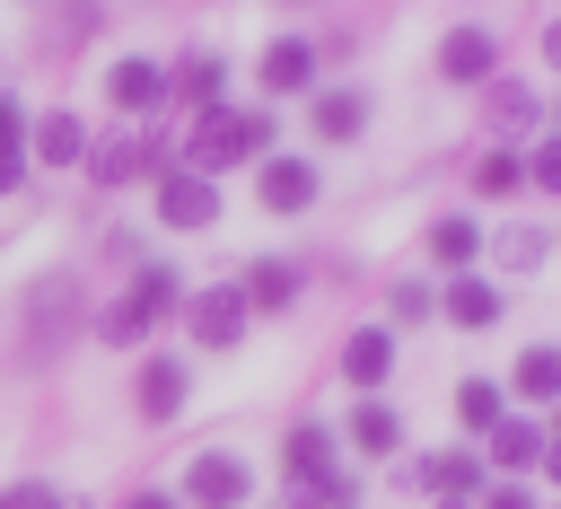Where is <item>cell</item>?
Instances as JSON below:
<instances>
[{
    "label": "cell",
    "instance_id": "6da1fadb",
    "mask_svg": "<svg viewBox=\"0 0 561 509\" xmlns=\"http://www.w3.org/2000/svg\"><path fill=\"white\" fill-rule=\"evenodd\" d=\"M263 149H272V114H228V105H202V123H193V158H202V167L263 158Z\"/></svg>",
    "mask_w": 561,
    "mask_h": 509
},
{
    "label": "cell",
    "instance_id": "7a4b0ae2",
    "mask_svg": "<svg viewBox=\"0 0 561 509\" xmlns=\"http://www.w3.org/2000/svg\"><path fill=\"white\" fill-rule=\"evenodd\" d=\"M167 307H175V272H167V263H140V272H131V290L105 307V325H96V333H105V342H140Z\"/></svg>",
    "mask_w": 561,
    "mask_h": 509
},
{
    "label": "cell",
    "instance_id": "3957f363",
    "mask_svg": "<svg viewBox=\"0 0 561 509\" xmlns=\"http://www.w3.org/2000/svg\"><path fill=\"white\" fill-rule=\"evenodd\" d=\"M324 483H333V430H324V421H298V430H289V500L307 509Z\"/></svg>",
    "mask_w": 561,
    "mask_h": 509
},
{
    "label": "cell",
    "instance_id": "277c9868",
    "mask_svg": "<svg viewBox=\"0 0 561 509\" xmlns=\"http://www.w3.org/2000/svg\"><path fill=\"white\" fill-rule=\"evenodd\" d=\"M61 333H70V272H44V281L26 290V351L44 360Z\"/></svg>",
    "mask_w": 561,
    "mask_h": 509
},
{
    "label": "cell",
    "instance_id": "5b68a950",
    "mask_svg": "<svg viewBox=\"0 0 561 509\" xmlns=\"http://www.w3.org/2000/svg\"><path fill=\"white\" fill-rule=\"evenodd\" d=\"M158 219H167V228H210V219H219V193H210L193 167H175V176H158Z\"/></svg>",
    "mask_w": 561,
    "mask_h": 509
},
{
    "label": "cell",
    "instance_id": "8992f818",
    "mask_svg": "<svg viewBox=\"0 0 561 509\" xmlns=\"http://www.w3.org/2000/svg\"><path fill=\"white\" fill-rule=\"evenodd\" d=\"M245 316H254V307H245V290H237V281H219V290H202V298H193V333H202L210 351H219V342H237V333H245Z\"/></svg>",
    "mask_w": 561,
    "mask_h": 509
},
{
    "label": "cell",
    "instance_id": "52a82bcc",
    "mask_svg": "<svg viewBox=\"0 0 561 509\" xmlns=\"http://www.w3.org/2000/svg\"><path fill=\"white\" fill-rule=\"evenodd\" d=\"M491 61H500V44H491L482 26L438 35V79H491Z\"/></svg>",
    "mask_w": 561,
    "mask_h": 509
},
{
    "label": "cell",
    "instance_id": "ba28073f",
    "mask_svg": "<svg viewBox=\"0 0 561 509\" xmlns=\"http://www.w3.org/2000/svg\"><path fill=\"white\" fill-rule=\"evenodd\" d=\"M184 491H193L202 509H237V500H245V465H237V456H193Z\"/></svg>",
    "mask_w": 561,
    "mask_h": 509
},
{
    "label": "cell",
    "instance_id": "9c48e42d",
    "mask_svg": "<svg viewBox=\"0 0 561 509\" xmlns=\"http://www.w3.org/2000/svg\"><path fill=\"white\" fill-rule=\"evenodd\" d=\"M105 97H114L123 114H149V105L167 97V70H158V61H114V70H105Z\"/></svg>",
    "mask_w": 561,
    "mask_h": 509
},
{
    "label": "cell",
    "instance_id": "30bf717a",
    "mask_svg": "<svg viewBox=\"0 0 561 509\" xmlns=\"http://www.w3.org/2000/svg\"><path fill=\"white\" fill-rule=\"evenodd\" d=\"M316 202V167L307 158H263V211H307Z\"/></svg>",
    "mask_w": 561,
    "mask_h": 509
},
{
    "label": "cell",
    "instance_id": "8fae6325",
    "mask_svg": "<svg viewBox=\"0 0 561 509\" xmlns=\"http://www.w3.org/2000/svg\"><path fill=\"white\" fill-rule=\"evenodd\" d=\"M307 79H316V44L280 35V44L263 53V88H272V97H289V88H307Z\"/></svg>",
    "mask_w": 561,
    "mask_h": 509
},
{
    "label": "cell",
    "instance_id": "7c38bea8",
    "mask_svg": "<svg viewBox=\"0 0 561 509\" xmlns=\"http://www.w3.org/2000/svg\"><path fill=\"white\" fill-rule=\"evenodd\" d=\"M140 412L149 421H175L184 412V360H149L140 369Z\"/></svg>",
    "mask_w": 561,
    "mask_h": 509
},
{
    "label": "cell",
    "instance_id": "4fadbf2b",
    "mask_svg": "<svg viewBox=\"0 0 561 509\" xmlns=\"http://www.w3.org/2000/svg\"><path fill=\"white\" fill-rule=\"evenodd\" d=\"M237 290H245V307H289V298H298V263H280V255H272V263H254Z\"/></svg>",
    "mask_w": 561,
    "mask_h": 509
},
{
    "label": "cell",
    "instance_id": "5bb4252c",
    "mask_svg": "<svg viewBox=\"0 0 561 509\" xmlns=\"http://www.w3.org/2000/svg\"><path fill=\"white\" fill-rule=\"evenodd\" d=\"M491 456L517 474V465H535V456H543V430H535V421H491Z\"/></svg>",
    "mask_w": 561,
    "mask_h": 509
},
{
    "label": "cell",
    "instance_id": "9a60e30c",
    "mask_svg": "<svg viewBox=\"0 0 561 509\" xmlns=\"http://www.w3.org/2000/svg\"><path fill=\"white\" fill-rule=\"evenodd\" d=\"M482 105H491V123H500V132H526V123L543 114V105H535V88H517V79H500Z\"/></svg>",
    "mask_w": 561,
    "mask_h": 509
},
{
    "label": "cell",
    "instance_id": "2e32d148",
    "mask_svg": "<svg viewBox=\"0 0 561 509\" xmlns=\"http://www.w3.org/2000/svg\"><path fill=\"white\" fill-rule=\"evenodd\" d=\"M491 316H500V290L491 281H456L447 290V325H491Z\"/></svg>",
    "mask_w": 561,
    "mask_h": 509
},
{
    "label": "cell",
    "instance_id": "e0dca14e",
    "mask_svg": "<svg viewBox=\"0 0 561 509\" xmlns=\"http://www.w3.org/2000/svg\"><path fill=\"white\" fill-rule=\"evenodd\" d=\"M342 369H351L359 386H377V377L394 369V342H386V333H351V351H342Z\"/></svg>",
    "mask_w": 561,
    "mask_h": 509
},
{
    "label": "cell",
    "instance_id": "ac0fdd59",
    "mask_svg": "<svg viewBox=\"0 0 561 509\" xmlns=\"http://www.w3.org/2000/svg\"><path fill=\"white\" fill-rule=\"evenodd\" d=\"M359 114H368V105H359L351 88H333V97H316V132H324V140H351V132H359Z\"/></svg>",
    "mask_w": 561,
    "mask_h": 509
},
{
    "label": "cell",
    "instance_id": "d6986e66",
    "mask_svg": "<svg viewBox=\"0 0 561 509\" xmlns=\"http://www.w3.org/2000/svg\"><path fill=\"white\" fill-rule=\"evenodd\" d=\"M473 246H482V237H473V219H438V228H430V255H438L447 272H465V263H473Z\"/></svg>",
    "mask_w": 561,
    "mask_h": 509
},
{
    "label": "cell",
    "instance_id": "ffe728a7",
    "mask_svg": "<svg viewBox=\"0 0 561 509\" xmlns=\"http://www.w3.org/2000/svg\"><path fill=\"white\" fill-rule=\"evenodd\" d=\"M35 149H44V158H53V167H70V158H79V149H88V132H79V114H53V123H44V132H35Z\"/></svg>",
    "mask_w": 561,
    "mask_h": 509
},
{
    "label": "cell",
    "instance_id": "44dd1931",
    "mask_svg": "<svg viewBox=\"0 0 561 509\" xmlns=\"http://www.w3.org/2000/svg\"><path fill=\"white\" fill-rule=\"evenodd\" d=\"M456 412H465V430H491V421H500V386H491V377H465V386H456Z\"/></svg>",
    "mask_w": 561,
    "mask_h": 509
},
{
    "label": "cell",
    "instance_id": "7402d4cb",
    "mask_svg": "<svg viewBox=\"0 0 561 509\" xmlns=\"http://www.w3.org/2000/svg\"><path fill=\"white\" fill-rule=\"evenodd\" d=\"M351 448L386 456V448H394V412H386V404H359V412H351Z\"/></svg>",
    "mask_w": 561,
    "mask_h": 509
},
{
    "label": "cell",
    "instance_id": "603a6c76",
    "mask_svg": "<svg viewBox=\"0 0 561 509\" xmlns=\"http://www.w3.org/2000/svg\"><path fill=\"white\" fill-rule=\"evenodd\" d=\"M473 474H482V465H473L465 448H447V456H430V465H421V483H438V491H473Z\"/></svg>",
    "mask_w": 561,
    "mask_h": 509
},
{
    "label": "cell",
    "instance_id": "cb8c5ba5",
    "mask_svg": "<svg viewBox=\"0 0 561 509\" xmlns=\"http://www.w3.org/2000/svg\"><path fill=\"white\" fill-rule=\"evenodd\" d=\"M219 79H228V70H219V53H193V61H184V79H175V88H184V97H193V105H210V97H219Z\"/></svg>",
    "mask_w": 561,
    "mask_h": 509
},
{
    "label": "cell",
    "instance_id": "d4e9b609",
    "mask_svg": "<svg viewBox=\"0 0 561 509\" xmlns=\"http://www.w3.org/2000/svg\"><path fill=\"white\" fill-rule=\"evenodd\" d=\"M517 184H526V167H517L508 149H500V158H482V176H473V193H491V202H508Z\"/></svg>",
    "mask_w": 561,
    "mask_h": 509
},
{
    "label": "cell",
    "instance_id": "484cf974",
    "mask_svg": "<svg viewBox=\"0 0 561 509\" xmlns=\"http://www.w3.org/2000/svg\"><path fill=\"white\" fill-rule=\"evenodd\" d=\"M88 167H96V184H123V176L140 167V140H105V149H96Z\"/></svg>",
    "mask_w": 561,
    "mask_h": 509
},
{
    "label": "cell",
    "instance_id": "4316f807",
    "mask_svg": "<svg viewBox=\"0 0 561 509\" xmlns=\"http://www.w3.org/2000/svg\"><path fill=\"white\" fill-rule=\"evenodd\" d=\"M517 395H552V351H543V342L517 360Z\"/></svg>",
    "mask_w": 561,
    "mask_h": 509
},
{
    "label": "cell",
    "instance_id": "83f0119b",
    "mask_svg": "<svg viewBox=\"0 0 561 509\" xmlns=\"http://www.w3.org/2000/svg\"><path fill=\"white\" fill-rule=\"evenodd\" d=\"M0 509H70V500H61L53 483H9V491H0Z\"/></svg>",
    "mask_w": 561,
    "mask_h": 509
},
{
    "label": "cell",
    "instance_id": "f1b7e54d",
    "mask_svg": "<svg viewBox=\"0 0 561 509\" xmlns=\"http://www.w3.org/2000/svg\"><path fill=\"white\" fill-rule=\"evenodd\" d=\"M500 255H508L517 272H535V263H543V228H517V237H500Z\"/></svg>",
    "mask_w": 561,
    "mask_h": 509
},
{
    "label": "cell",
    "instance_id": "f546056e",
    "mask_svg": "<svg viewBox=\"0 0 561 509\" xmlns=\"http://www.w3.org/2000/svg\"><path fill=\"white\" fill-rule=\"evenodd\" d=\"M18 132H26V114H18L9 97H0V149H18Z\"/></svg>",
    "mask_w": 561,
    "mask_h": 509
},
{
    "label": "cell",
    "instance_id": "4dcf8cb0",
    "mask_svg": "<svg viewBox=\"0 0 561 509\" xmlns=\"http://www.w3.org/2000/svg\"><path fill=\"white\" fill-rule=\"evenodd\" d=\"M18 176H26V158H18V149H0V193H18Z\"/></svg>",
    "mask_w": 561,
    "mask_h": 509
},
{
    "label": "cell",
    "instance_id": "1f68e13d",
    "mask_svg": "<svg viewBox=\"0 0 561 509\" xmlns=\"http://www.w3.org/2000/svg\"><path fill=\"white\" fill-rule=\"evenodd\" d=\"M482 509H535V500H526V491H517V483H500V491H491V500H482Z\"/></svg>",
    "mask_w": 561,
    "mask_h": 509
},
{
    "label": "cell",
    "instance_id": "d6a6232c",
    "mask_svg": "<svg viewBox=\"0 0 561 509\" xmlns=\"http://www.w3.org/2000/svg\"><path fill=\"white\" fill-rule=\"evenodd\" d=\"M123 509H175V500H167V491H131Z\"/></svg>",
    "mask_w": 561,
    "mask_h": 509
}]
</instances>
